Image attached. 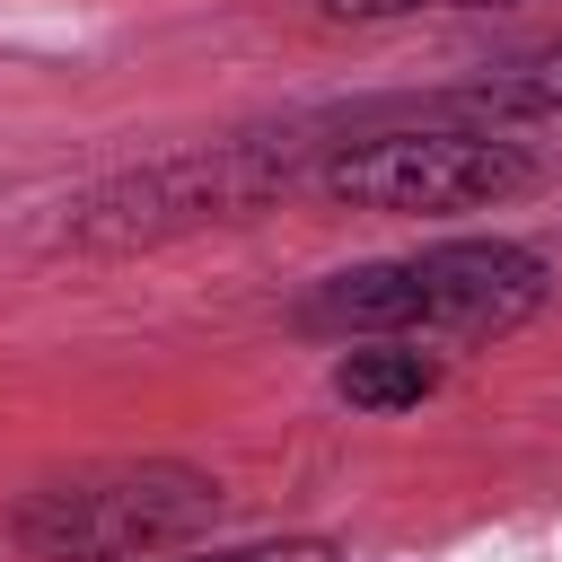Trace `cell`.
Instances as JSON below:
<instances>
[{"instance_id":"obj_4","label":"cell","mask_w":562,"mask_h":562,"mask_svg":"<svg viewBox=\"0 0 562 562\" xmlns=\"http://www.w3.org/2000/svg\"><path fill=\"white\" fill-rule=\"evenodd\" d=\"M281 184V158L272 149H193V158H158L140 176H114L97 193L70 202V237L79 246H149V237H176V228H202V220H228L246 202H263Z\"/></svg>"},{"instance_id":"obj_2","label":"cell","mask_w":562,"mask_h":562,"mask_svg":"<svg viewBox=\"0 0 562 562\" xmlns=\"http://www.w3.org/2000/svg\"><path fill=\"white\" fill-rule=\"evenodd\" d=\"M220 518V483L193 465H105L79 483H44L18 509V544L44 562H149Z\"/></svg>"},{"instance_id":"obj_5","label":"cell","mask_w":562,"mask_h":562,"mask_svg":"<svg viewBox=\"0 0 562 562\" xmlns=\"http://www.w3.org/2000/svg\"><path fill=\"white\" fill-rule=\"evenodd\" d=\"M430 386H439V360L413 351L404 334H395V342H351V351L334 360V395H342L351 413H404V404H422Z\"/></svg>"},{"instance_id":"obj_6","label":"cell","mask_w":562,"mask_h":562,"mask_svg":"<svg viewBox=\"0 0 562 562\" xmlns=\"http://www.w3.org/2000/svg\"><path fill=\"white\" fill-rule=\"evenodd\" d=\"M474 105H483V114H562V44L492 70V79L474 88Z\"/></svg>"},{"instance_id":"obj_8","label":"cell","mask_w":562,"mask_h":562,"mask_svg":"<svg viewBox=\"0 0 562 562\" xmlns=\"http://www.w3.org/2000/svg\"><path fill=\"white\" fill-rule=\"evenodd\" d=\"M334 18H404V9H509V0H325Z\"/></svg>"},{"instance_id":"obj_7","label":"cell","mask_w":562,"mask_h":562,"mask_svg":"<svg viewBox=\"0 0 562 562\" xmlns=\"http://www.w3.org/2000/svg\"><path fill=\"white\" fill-rule=\"evenodd\" d=\"M176 562H342L334 536H281V544H211V553H176Z\"/></svg>"},{"instance_id":"obj_3","label":"cell","mask_w":562,"mask_h":562,"mask_svg":"<svg viewBox=\"0 0 562 562\" xmlns=\"http://www.w3.org/2000/svg\"><path fill=\"white\" fill-rule=\"evenodd\" d=\"M536 184V149L509 132H378V140H342L325 158V193L360 202V211H483Z\"/></svg>"},{"instance_id":"obj_1","label":"cell","mask_w":562,"mask_h":562,"mask_svg":"<svg viewBox=\"0 0 562 562\" xmlns=\"http://www.w3.org/2000/svg\"><path fill=\"white\" fill-rule=\"evenodd\" d=\"M544 299V263L509 237H448V246H422V255H386V263H351L334 272L299 325L307 334H483V325H509Z\"/></svg>"}]
</instances>
